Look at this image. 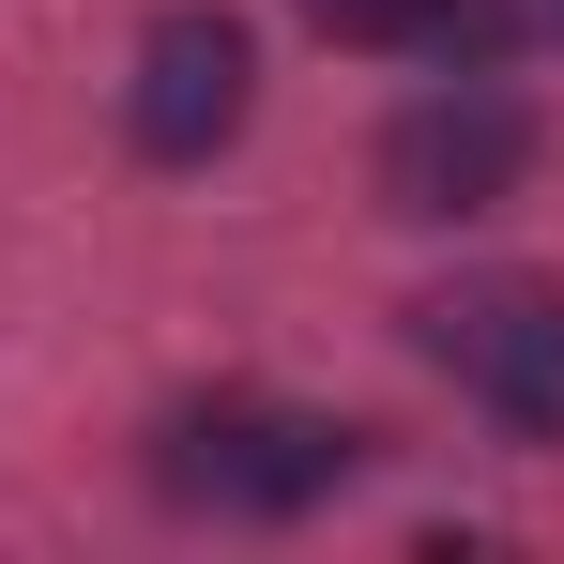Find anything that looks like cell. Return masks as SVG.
<instances>
[{"label": "cell", "instance_id": "6da1fadb", "mask_svg": "<svg viewBox=\"0 0 564 564\" xmlns=\"http://www.w3.org/2000/svg\"><path fill=\"white\" fill-rule=\"evenodd\" d=\"M336 488H367V427L351 412H290V397H184L153 427V503L169 519H229V534H290Z\"/></svg>", "mask_w": 564, "mask_h": 564}, {"label": "cell", "instance_id": "7a4b0ae2", "mask_svg": "<svg viewBox=\"0 0 564 564\" xmlns=\"http://www.w3.org/2000/svg\"><path fill=\"white\" fill-rule=\"evenodd\" d=\"M412 351L458 381L473 412L519 443V458H564V275H458L412 305Z\"/></svg>", "mask_w": 564, "mask_h": 564}, {"label": "cell", "instance_id": "3957f363", "mask_svg": "<svg viewBox=\"0 0 564 564\" xmlns=\"http://www.w3.org/2000/svg\"><path fill=\"white\" fill-rule=\"evenodd\" d=\"M367 184L397 229H473V214H503V198L534 184V107L503 93V77H427V93L381 122Z\"/></svg>", "mask_w": 564, "mask_h": 564}, {"label": "cell", "instance_id": "277c9868", "mask_svg": "<svg viewBox=\"0 0 564 564\" xmlns=\"http://www.w3.org/2000/svg\"><path fill=\"white\" fill-rule=\"evenodd\" d=\"M245 107H260L245 15H229V0H169V15L138 31V62H122V138H138V169H214V153L245 138Z\"/></svg>", "mask_w": 564, "mask_h": 564}, {"label": "cell", "instance_id": "5b68a950", "mask_svg": "<svg viewBox=\"0 0 564 564\" xmlns=\"http://www.w3.org/2000/svg\"><path fill=\"white\" fill-rule=\"evenodd\" d=\"M305 31L367 46V62H427V77H503L519 0H305Z\"/></svg>", "mask_w": 564, "mask_h": 564}, {"label": "cell", "instance_id": "8992f818", "mask_svg": "<svg viewBox=\"0 0 564 564\" xmlns=\"http://www.w3.org/2000/svg\"><path fill=\"white\" fill-rule=\"evenodd\" d=\"M550 31H564V0H550Z\"/></svg>", "mask_w": 564, "mask_h": 564}]
</instances>
